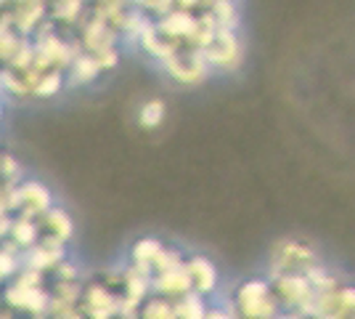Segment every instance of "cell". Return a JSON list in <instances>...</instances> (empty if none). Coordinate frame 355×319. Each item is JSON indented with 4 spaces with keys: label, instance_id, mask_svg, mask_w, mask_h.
<instances>
[{
    "label": "cell",
    "instance_id": "1",
    "mask_svg": "<svg viewBox=\"0 0 355 319\" xmlns=\"http://www.w3.org/2000/svg\"><path fill=\"white\" fill-rule=\"evenodd\" d=\"M313 314L318 319H355V288H329L315 293Z\"/></svg>",
    "mask_w": 355,
    "mask_h": 319
},
{
    "label": "cell",
    "instance_id": "2",
    "mask_svg": "<svg viewBox=\"0 0 355 319\" xmlns=\"http://www.w3.org/2000/svg\"><path fill=\"white\" fill-rule=\"evenodd\" d=\"M138 115H141V125H157L164 117V104L157 101V99H151V101H146V104L141 106Z\"/></svg>",
    "mask_w": 355,
    "mask_h": 319
}]
</instances>
